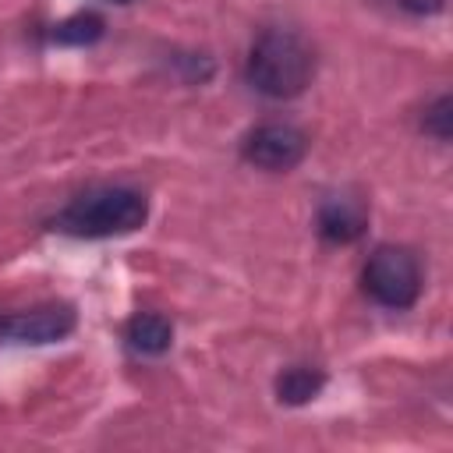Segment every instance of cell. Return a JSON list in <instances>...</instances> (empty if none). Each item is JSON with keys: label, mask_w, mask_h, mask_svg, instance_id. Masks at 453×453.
<instances>
[{"label": "cell", "mask_w": 453, "mask_h": 453, "mask_svg": "<svg viewBox=\"0 0 453 453\" xmlns=\"http://www.w3.org/2000/svg\"><path fill=\"white\" fill-rule=\"evenodd\" d=\"M244 78L255 92L269 99H294L315 78V53L297 32L265 28L248 53Z\"/></svg>", "instance_id": "1"}, {"label": "cell", "mask_w": 453, "mask_h": 453, "mask_svg": "<svg viewBox=\"0 0 453 453\" xmlns=\"http://www.w3.org/2000/svg\"><path fill=\"white\" fill-rule=\"evenodd\" d=\"M149 219V202L134 188H88L85 195L71 198L57 216L53 230L71 237H120L134 234Z\"/></svg>", "instance_id": "2"}, {"label": "cell", "mask_w": 453, "mask_h": 453, "mask_svg": "<svg viewBox=\"0 0 453 453\" xmlns=\"http://www.w3.org/2000/svg\"><path fill=\"white\" fill-rule=\"evenodd\" d=\"M365 290L375 304L403 311L421 294V265L400 244H379L365 262Z\"/></svg>", "instance_id": "3"}, {"label": "cell", "mask_w": 453, "mask_h": 453, "mask_svg": "<svg viewBox=\"0 0 453 453\" xmlns=\"http://www.w3.org/2000/svg\"><path fill=\"white\" fill-rule=\"evenodd\" d=\"M308 152V138L301 127L294 124H280V120H269V124H258L244 142H241V159L258 166V170H269V173H287L294 170Z\"/></svg>", "instance_id": "4"}, {"label": "cell", "mask_w": 453, "mask_h": 453, "mask_svg": "<svg viewBox=\"0 0 453 453\" xmlns=\"http://www.w3.org/2000/svg\"><path fill=\"white\" fill-rule=\"evenodd\" d=\"M71 329H74L71 304H39V308L0 315V336L14 343H57Z\"/></svg>", "instance_id": "5"}, {"label": "cell", "mask_w": 453, "mask_h": 453, "mask_svg": "<svg viewBox=\"0 0 453 453\" xmlns=\"http://www.w3.org/2000/svg\"><path fill=\"white\" fill-rule=\"evenodd\" d=\"M368 226V205L357 191H340L326 195L319 205V234L329 244H350L365 234Z\"/></svg>", "instance_id": "6"}, {"label": "cell", "mask_w": 453, "mask_h": 453, "mask_svg": "<svg viewBox=\"0 0 453 453\" xmlns=\"http://www.w3.org/2000/svg\"><path fill=\"white\" fill-rule=\"evenodd\" d=\"M124 340H127L131 350H138V354H145V357H159V354H166L170 343H173V326H170V319H163V315H156V311H138V315L127 322Z\"/></svg>", "instance_id": "7"}, {"label": "cell", "mask_w": 453, "mask_h": 453, "mask_svg": "<svg viewBox=\"0 0 453 453\" xmlns=\"http://www.w3.org/2000/svg\"><path fill=\"white\" fill-rule=\"evenodd\" d=\"M326 386V372L319 368H308V365H294V368H283L273 382L276 389V400L287 403V407H301V403H311Z\"/></svg>", "instance_id": "8"}, {"label": "cell", "mask_w": 453, "mask_h": 453, "mask_svg": "<svg viewBox=\"0 0 453 453\" xmlns=\"http://www.w3.org/2000/svg\"><path fill=\"white\" fill-rule=\"evenodd\" d=\"M103 35V18L99 14H74V18H67V21H60V25H53V32H50V39L53 42H64V46H88V42H96Z\"/></svg>", "instance_id": "9"}, {"label": "cell", "mask_w": 453, "mask_h": 453, "mask_svg": "<svg viewBox=\"0 0 453 453\" xmlns=\"http://www.w3.org/2000/svg\"><path fill=\"white\" fill-rule=\"evenodd\" d=\"M421 127H425V134H432L435 142H449V134H453V99H449V96H439V99L425 110Z\"/></svg>", "instance_id": "10"}, {"label": "cell", "mask_w": 453, "mask_h": 453, "mask_svg": "<svg viewBox=\"0 0 453 453\" xmlns=\"http://www.w3.org/2000/svg\"><path fill=\"white\" fill-rule=\"evenodd\" d=\"M411 14H435V11H442V0H400Z\"/></svg>", "instance_id": "11"}, {"label": "cell", "mask_w": 453, "mask_h": 453, "mask_svg": "<svg viewBox=\"0 0 453 453\" xmlns=\"http://www.w3.org/2000/svg\"><path fill=\"white\" fill-rule=\"evenodd\" d=\"M117 4H124V0H117Z\"/></svg>", "instance_id": "12"}]
</instances>
